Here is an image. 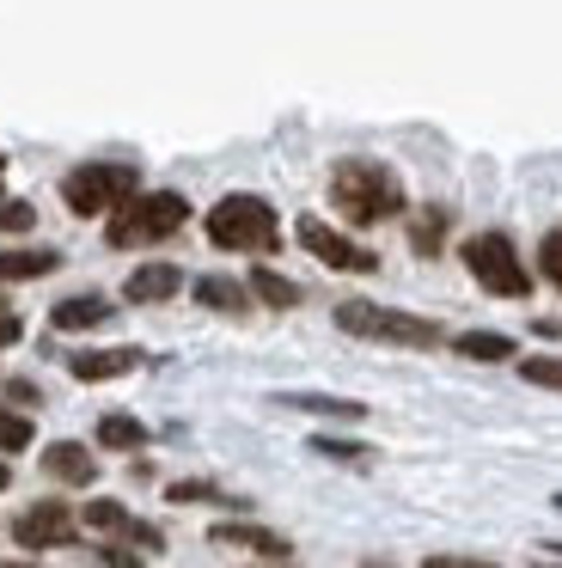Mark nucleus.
Masks as SVG:
<instances>
[{
    "instance_id": "nucleus-11",
    "label": "nucleus",
    "mask_w": 562,
    "mask_h": 568,
    "mask_svg": "<svg viewBox=\"0 0 562 568\" xmlns=\"http://www.w3.org/2000/svg\"><path fill=\"white\" fill-rule=\"evenodd\" d=\"M110 300L104 294H73V300H56V306H49V324H56V331H98V324H110Z\"/></svg>"
},
{
    "instance_id": "nucleus-1",
    "label": "nucleus",
    "mask_w": 562,
    "mask_h": 568,
    "mask_svg": "<svg viewBox=\"0 0 562 568\" xmlns=\"http://www.w3.org/2000/svg\"><path fill=\"white\" fill-rule=\"evenodd\" d=\"M330 202H337V214L349 226H379L391 214H403V184L379 160H342L330 172Z\"/></svg>"
},
{
    "instance_id": "nucleus-10",
    "label": "nucleus",
    "mask_w": 562,
    "mask_h": 568,
    "mask_svg": "<svg viewBox=\"0 0 562 568\" xmlns=\"http://www.w3.org/2000/svg\"><path fill=\"white\" fill-rule=\"evenodd\" d=\"M183 287V270L178 263H141V270L122 282V294L134 300V306H159V300H171Z\"/></svg>"
},
{
    "instance_id": "nucleus-4",
    "label": "nucleus",
    "mask_w": 562,
    "mask_h": 568,
    "mask_svg": "<svg viewBox=\"0 0 562 568\" xmlns=\"http://www.w3.org/2000/svg\"><path fill=\"white\" fill-rule=\"evenodd\" d=\"M183 221H190V202H183L178 190H134V196L110 214V245L117 251L159 245V239H171Z\"/></svg>"
},
{
    "instance_id": "nucleus-13",
    "label": "nucleus",
    "mask_w": 562,
    "mask_h": 568,
    "mask_svg": "<svg viewBox=\"0 0 562 568\" xmlns=\"http://www.w3.org/2000/svg\"><path fill=\"white\" fill-rule=\"evenodd\" d=\"M43 470H49L56 483H92V477H98V458L86 453L80 440H56V446L43 453Z\"/></svg>"
},
{
    "instance_id": "nucleus-32",
    "label": "nucleus",
    "mask_w": 562,
    "mask_h": 568,
    "mask_svg": "<svg viewBox=\"0 0 562 568\" xmlns=\"http://www.w3.org/2000/svg\"><path fill=\"white\" fill-rule=\"evenodd\" d=\"M0 190H7V160H0Z\"/></svg>"
},
{
    "instance_id": "nucleus-29",
    "label": "nucleus",
    "mask_w": 562,
    "mask_h": 568,
    "mask_svg": "<svg viewBox=\"0 0 562 568\" xmlns=\"http://www.w3.org/2000/svg\"><path fill=\"white\" fill-rule=\"evenodd\" d=\"M98 556H104V568H141V556H134V550H122V544H104Z\"/></svg>"
},
{
    "instance_id": "nucleus-16",
    "label": "nucleus",
    "mask_w": 562,
    "mask_h": 568,
    "mask_svg": "<svg viewBox=\"0 0 562 568\" xmlns=\"http://www.w3.org/2000/svg\"><path fill=\"white\" fill-rule=\"evenodd\" d=\"M275 404L312 409V416H342V422H361L367 416V404H354V397H324V392H288V397H275Z\"/></svg>"
},
{
    "instance_id": "nucleus-18",
    "label": "nucleus",
    "mask_w": 562,
    "mask_h": 568,
    "mask_svg": "<svg viewBox=\"0 0 562 568\" xmlns=\"http://www.w3.org/2000/svg\"><path fill=\"white\" fill-rule=\"evenodd\" d=\"M251 300H263V306H275V312H288V306H300V287L288 282V275H275V270H251Z\"/></svg>"
},
{
    "instance_id": "nucleus-15",
    "label": "nucleus",
    "mask_w": 562,
    "mask_h": 568,
    "mask_svg": "<svg viewBox=\"0 0 562 568\" xmlns=\"http://www.w3.org/2000/svg\"><path fill=\"white\" fill-rule=\"evenodd\" d=\"M214 544H239V550H257V556H288V538L281 531H263V526H214Z\"/></svg>"
},
{
    "instance_id": "nucleus-26",
    "label": "nucleus",
    "mask_w": 562,
    "mask_h": 568,
    "mask_svg": "<svg viewBox=\"0 0 562 568\" xmlns=\"http://www.w3.org/2000/svg\"><path fill=\"white\" fill-rule=\"evenodd\" d=\"M31 226H37L31 202H0V233H31Z\"/></svg>"
},
{
    "instance_id": "nucleus-5",
    "label": "nucleus",
    "mask_w": 562,
    "mask_h": 568,
    "mask_svg": "<svg viewBox=\"0 0 562 568\" xmlns=\"http://www.w3.org/2000/svg\"><path fill=\"white\" fill-rule=\"evenodd\" d=\"M141 190V178H134V165H117V160H92V165H73L68 178H61V202H68L80 221H98V214H117L122 202Z\"/></svg>"
},
{
    "instance_id": "nucleus-30",
    "label": "nucleus",
    "mask_w": 562,
    "mask_h": 568,
    "mask_svg": "<svg viewBox=\"0 0 562 568\" xmlns=\"http://www.w3.org/2000/svg\"><path fill=\"white\" fill-rule=\"evenodd\" d=\"M19 331H24V324H19V312H12V306H0V348H12V343H19Z\"/></svg>"
},
{
    "instance_id": "nucleus-23",
    "label": "nucleus",
    "mask_w": 562,
    "mask_h": 568,
    "mask_svg": "<svg viewBox=\"0 0 562 568\" xmlns=\"http://www.w3.org/2000/svg\"><path fill=\"white\" fill-rule=\"evenodd\" d=\"M24 446H31V422L0 409V453H24Z\"/></svg>"
},
{
    "instance_id": "nucleus-31",
    "label": "nucleus",
    "mask_w": 562,
    "mask_h": 568,
    "mask_svg": "<svg viewBox=\"0 0 562 568\" xmlns=\"http://www.w3.org/2000/svg\"><path fill=\"white\" fill-rule=\"evenodd\" d=\"M7 397H12V404H37V392H31L24 379H12V385H7Z\"/></svg>"
},
{
    "instance_id": "nucleus-35",
    "label": "nucleus",
    "mask_w": 562,
    "mask_h": 568,
    "mask_svg": "<svg viewBox=\"0 0 562 568\" xmlns=\"http://www.w3.org/2000/svg\"><path fill=\"white\" fill-rule=\"evenodd\" d=\"M538 568H562V562H538Z\"/></svg>"
},
{
    "instance_id": "nucleus-21",
    "label": "nucleus",
    "mask_w": 562,
    "mask_h": 568,
    "mask_svg": "<svg viewBox=\"0 0 562 568\" xmlns=\"http://www.w3.org/2000/svg\"><path fill=\"white\" fill-rule=\"evenodd\" d=\"M520 379H525V385H544V392H562V355H532V361H520Z\"/></svg>"
},
{
    "instance_id": "nucleus-20",
    "label": "nucleus",
    "mask_w": 562,
    "mask_h": 568,
    "mask_svg": "<svg viewBox=\"0 0 562 568\" xmlns=\"http://www.w3.org/2000/svg\"><path fill=\"white\" fill-rule=\"evenodd\" d=\"M410 239H415V251H422V257H434L440 245H446V209H415V221H410Z\"/></svg>"
},
{
    "instance_id": "nucleus-8",
    "label": "nucleus",
    "mask_w": 562,
    "mask_h": 568,
    "mask_svg": "<svg viewBox=\"0 0 562 568\" xmlns=\"http://www.w3.org/2000/svg\"><path fill=\"white\" fill-rule=\"evenodd\" d=\"M68 538H73L68 501H31L12 519V544H19V550H61Z\"/></svg>"
},
{
    "instance_id": "nucleus-3",
    "label": "nucleus",
    "mask_w": 562,
    "mask_h": 568,
    "mask_svg": "<svg viewBox=\"0 0 562 568\" xmlns=\"http://www.w3.org/2000/svg\"><path fill=\"white\" fill-rule=\"evenodd\" d=\"M208 245L220 251H257V257H269V251L281 245V221L275 209H269L263 196H220L214 209H208Z\"/></svg>"
},
{
    "instance_id": "nucleus-19",
    "label": "nucleus",
    "mask_w": 562,
    "mask_h": 568,
    "mask_svg": "<svg viewBox=\"0 0 562 568\" xmlns=\"http://www.w3.org/2000/svg\"><path fill=\"white\" fill-rule=\"evenodd\" d=\"M452 348H459V355H471V361H508L513 355V336H501V331H464V336H452Z\"/></svg>"
},
{
    "instance_id": "nucleus-25",
    "label": "nucleus",
    "mask_w": 562,
    "mask_h": 568,
    "mask_svg": "<svg viewBox=\"0 0 562 568\" xmlns=\"http://www.w3.org/2000/svg\"><path fill=\"white\" fill-rule=\"evenodd\" d=\"M165 495H171V501H232L227 489H214V483H195V477H190V483H171Z\"/></svg>"
},
{
    "instance_id": "nucleus-36",
    "label": "nucleus",
    "mask_w": 562,
    "mask_h": 568,
    "mask_svg": "<svg viewBox=\"0 0 562 568\" xmlns=\"http://www.w3.org/2000/svg\"><path fill=\"white\" fill-rule=\"evenodd\" d=\"M556 507H562V495H556Z\"/></svg>"
},
{
    "instance_id": "nucleus-6",
    "label": "nucleus",
    "mask_w": 562,
    "mask_h": 568,
    "mask_svg": "<svg viewBox=\"0 0 562 568\" xmlns=\"http://www.w3.org/2000/svg\"><path fill=\"white\" fill-rule=\"evenodd\" d=\"M459 257H464V270L476 275V287H483V294H495V300H525V294H532V275H525V263H520V251H513L508 233L464 239Z\"/></svg>"
},
{
    "instance_id": "nucleus-17",
    "label": "nucleus",
    "mask_w": 562,
    "mask_h": 568,
    "mask_svg": "<svg viewBox=\"0 0 562 568\" xmlns=\"http://www.w3.org/2000/svg\"><path fill=\"white\" fill-rule=\"evenodd\" d=\"M98 446H110V453H141L147 428L134 416H98Z\"/></svg>"
},
{
    "instance_id": "nucleus-33",
    "label": "nucleus",
    "mask_w": 562,
    "mask_h": 568,
    "mask_svg": "<svg viewBox=\"0 0 562 568\" xmlns=\"http://www.w3.org/2000/svg\"><path fill=\"white\" fill-rule=\"evenodd\" d=\"M7 483H12V477H7V465H0V489H7Z\"/></svg>"
},
{
    "instance_id": "nucleus-9",
    "label": "nucleus",
    "mask_w": 562,
    "mask_h": 568,
    "mask_svg": "<svg viewBox=\"0 0 562 568\" xmlns=\"http://www.w3.org/2000/svg\"><path fill=\"white\" fill-rule=\"evenodd\" d=\"M141 367V348H80L68 355V373L80 385H98V379H122V373Z\"/></svg>"
},
{
    "instance_id": "nucleus-2",
    "label": "nucleus",
    "mask_w": 562,
    "mask_h": 568,
    "mask_svg": "<svg viewBox=\"0 0 562 568\" xmlns=\"http://www.w3.org/2000/svg\"><path fill=\"white\" fill-rule=\"evenodd\" d=\"M337 331L361 336V343H391V348H440V336H446L434 318L379 306V300H342V306H337Z\"/></svg>"
},
{
    "instance_id": "nucleus-34",
    "label": "nucleus",
    "mask_w": 562,
    "mask_h": 568,
    "mask_svg": "<svg viewBox=\"0 0 562 568\" xmlns=\"http://www.w3.org/2000/svg\"><path fill=\"white\" fill-rule=\"evenodd\" d=\"M0 568H31V562H0Z\"/></svg>"
},
{
    "instance_id": "nucleus-14",
    "label": "nucleus",
    "mask_w": 562,
    "mask_h": 568,
    "mask_svg": "<svg viewBox=\"0 0 562 568\" xmlns=\"http://www.w3.org/2000/svg\"><path fill=\"white\" fill-rule=\"evenodd\" d=\"M195 306H208V312H244L251 306V287L244 282H232V275H195Z\"/></svg>"
},
{
    "instance_id": "nucleus-7",
    "label": "nucleus",
    "mask_w": 562,
    "mask_h": 568,
    "mask_svg": "<svg viewBox=\"0 0 562 568\" xmlns=\"http://www.w3.org/2000/svg\"><path fill=\"white\" fill-rule=\"evenodd\" d=\"M293 239H300L305 251H312L318 263H324V270H342V275H373L379 270V257L367 245H354L349 233H337V226H324V221H312V214H305L300 226H293Z\"/></svg>"
},
{
    "instance_id": "nucleus-22",
    "label": "nucleus",
    "mask_w": 562,
    "mask_h": 568,
    "mask_svg": "<svg viewBox=\"0 0 562 568\" xmlns=\"http://www.w3.org/2000/svg\"><path fill=\"white\" fill-rule=\"evenodd\" d=\"M86 526H92V531H117V538H122V531H129V507H122V501H86Z\"/></svg>"
},
{
    "instance_id": "nucleus-27",
    "label": "nucleus",
    "mask_w": 562,
    "mask_h": 568,
    "mask_svg": "<svg viewBox=\"0 0 562 568\" xmlns=\"http://www.w3.org/2000/svg\"><path fill=\"white\" fill-rule=\"evenodd\" d=\"M312 453H324V458H367V446H354V440H312Z\"/></svg>"
},
{
    "instance_id": "nucleus-37",
    "label": "nucleus",
    "mask_w": 562,
    "mask_h": 568,
    "mask_svg": "<svg viewBox=\"0 0 562 568\" xmlns=\"http://www.w3.org/2000/svg\"><path fill=\"white\" fill-rule=\"evenodd\" d=\"M556 550H562V544H556Z\"/></svg>"
},
{
    "instance_id": "nucleus-28",
    "label": "nucleus",
    "mask_w": 562,
    "mask_h": 568,
    "mask_svg": "<svg viewBox=\"0 0 562 568\" xmlns=\"http://www.w3.org/2000/svg\"><path fill=\"white\" fill-rule=\"evenodd\" d=\"M422 568H501V562H483V556H428Z\"/></svg>"
},
{
    "instance_id": "nucleus-24",
    "label": "nucleus",
    "mask_w": 562,
    "mask_h": 568,
    "mask_svg": "<svg viewBox=\"0 0 562 568\" xmlns=\"http://www.w3.org/2000/svg\"><path fill=\"white\" fill-rule=\"evenodd\" d=\"M538 270L550 275V287H562V226L544 233V245H538Z\"/></svg>"
},
{
    "instance_id": "nucleus-12",
    "label": "nucleus",
    "mask_w": 562,
    "mask_h": 568,
    "mask_svg": "<svg viewBox=\"0 0 562 568\" xmlns=\"http://www.w3.org/2000/svg\"><path fill=\"white\" fill-rule=\"evenodd\" d=\"M61 270V251L49 245H19V251H0V282H43V275Z\"/></svg>"
}]
</instances>
